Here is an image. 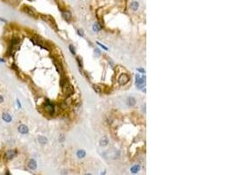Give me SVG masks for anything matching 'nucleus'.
I'll return each mask as SVG.
<instances>
[{
    "label": "nucleus",
    "instance_id": "nucleus-1",
    "mask_svg": "<svg viewBox=\"0 0 234 175\" xmlns=\"http://www.w3.org/2000/svg\"><path fill=\"white\" fill-rule=\"evenodd\" d=\"M21 11L23 12H25L26 14H27L28 16H30V17L33 18H38V13L35 12L32 7H30V6L23 5L22 8H21Z\"/></svg>",
    "mask_w": 234,
    "mask_h": 175
},
{
    "label": "nucleus",
    "instance_id": "nucleus-2",
    "mask_svg": "<svg viewBox=\"0 0 234 175\" xmlns=\"http://www.w3.org/2000/svg\"><path fill=\"white\" fill-rule=\"evenodd\" d=\"M61 88H62L63 94L66 95V96H70V95H72L73 94H74V88H73V86L69 82V81L66 82Z\"/></svg>",
    "mask_w": 234,
    "mask_h": 175
},
{
    "label": "nucleus",
    "instance_id": "nucleus-3",
    "mask_svg": "<svg viewBox=\"0 0 234 175\" xmlns=\"http://www.w3.org/2000/svg\"><path fill=\"white\" fill-rule=\"evenodd\" d=\"M44 109L47 113H49L50 115H53L55 113V106L54 104L50 102L49 100H46L44 103Z\"/></svg>",
    "mask_w": 234,
    "mask_h": 175
},
{
    "label": "nucleus",
    "instance_id": "nucleus-4",
    "mask_svg": "<svg viewBox=\"0 0 234 175\" xmlns=\"http://www.w3.org/2000/svg\"><path fill=\"white\" fill-rule=\"evenodd\" d=\"M135 82H136V85L137 87L139 88V89H142L143 87L145 86V84H146V77H141L139 74H137L135 76Z\"/></svg>",
    "mask_w": 234,
    "mask_h": 175
},
{
    "label": "nucleus",
    "instance_id": "nucleus-5",
    "mask_svg": "<svg viewBox=\"0 0 234 175\" xmlns=\"http://www.w3.org/2000/svg\"><path fill=\"white\" fill-rule=\"evenodd\" d=\"M41 16L44 20H46V22L49 24L50 26H52L53 28L55 29V30L57 29V26H56V23H55L54 18L51 17V16H48V15H41Z\"/></svg>",
    "mask_w": 234,
    "mask_h": 175
},
{
    "label": "nucleus",
    "instance_id": "nucleus-6",
    "mask_svg": "<svg viewBox=\"0 0 234 175\" xmlns=\"http://www.w3.org/2000/svg\"><path fill=\"white\" fill-rule=\"evenodd\" d=\"M129 81H130V77L126 74H122L119 78V82L120 85H125V84H127V82Z\"/></svg>",
    "mask_w": 234,
    "mask_h": 175
},
{
    "label": "nucleus",
    "instance_id": "nucleus-7",
    "mask_svg": "<svg viewBox=\"0 0 234 175\" xmlns=\"http://www.w3.org/2000/svg\"><path fill=\"white\" fill-rule=\"evenodd\" d=\"M16 154H17V151L16 150H9L5 153V158L7 160H11V159H12L16 156Z\"/></svg>",
    "mask_w": 234,
    "mask_h": 175
},
{
    "label": "nucleus",
    "instance_id": "nucleus-8",
    "mask_svg": "<svg viewBox=\"0 0 234 175\" xmlns=\"http://www.w3.org/2000/svg\"><path fill=\"white\" fill-rule=\"evenodd\" d=\"M27 166H28V168H30L31 170H35L37 168V162H36L33 158H31V159L28 161Z\"/></svg>",
    "mask_w": 234,
    "mask_h": 175
},
{
    "label": "nucleus",
    "instance_id": "nucleus-9",
    "mask_svg": "<svg viewBox=\"0 0 234 175\" xmlns=\"http://www.w3.org/2000/svg\"><path fill=\"white\" fill-rule=\"evenodd\" d=\"M18 131L20 132L21 134H27L29 131L28 128H27L25 124H21V125H19L18 128Z\"/></svg>",
    "mask_w": 234,
    "mask_h": 175
},
{
    "label": "nucleus",
    "instance_id": "nucleus-10",
    "mask_svg": "<svg viewBox=\"0 0 234 175\" xmlns=\"http://www.w3.org/2000/svg\"><path fill=\"white\" fill-rule=\"evenodd\" d=\"M62 17L64 18L65 20H67L68 22H69L72 16H71V13H70L69 11H64V12H62Z\"/></svg>",
    "mask_w": 234,
    "mask_h": 175
},
{
    "label": "nucleus",
    "instance_id": "nucleus-11",
    "mask_svg": "<svg viewBox=\"0 0 234 175\" xmlns=\"http://www.w3.org/2000/svg\"><path fill=\"white\" fill-rule=\"evenodd\" d=\"M126 103H127L128 106H134L136 104V100L135 98L132 97V96H129L126 100Z\"/></svg>",
    "mask_w": 234,
    "mask_h": 175
},
{
    "label": "nucleus",
    "instance_id": "nucleus-12",
    "mask_svg": "<svg viewBox=\"0 0 234 175\" xmlns=\"http://www.w3.org/2000/svg\"><path fill=\"white\" fill-rule=\"evenodd\" d=\"M54 63H55V67H56V69H57V71L59 72V74H62V66H61V64L57 61V60H54Z\"/></svg>",
    "mask_w": 234,
    "mask_h": 175
},
{
    "label": "nucleus",
    "instance_id": "nucleus-13",
    "mask_svg": "<svg viewBox=\"0 0 234 175\" xmlns=\"http://www.w3.org/2000/svg\"><path fill=\"white\" fill-rule=\"evenodd\" d=\"M99 143H100V145H101V146H106L107 144H109V139H108L106 137H103V138L100 139Z\"/></svg>",
    "mask_w": 234,
    "mask_h": 175
},
{
    "label": "nucleus",
    "instance_id": "nucleus-14",
    "mask_svg": "<svg viewBox=\"0 0 234 175\" xmlns=\"http://www.w3.org/2000/svg\"><path fill=\"white\" fill-rule=\"evenodd\" d=\"M139 4L138 2H132L130 4V8L133 10V11H137L138 9H139Z\"/></svg>",
    "mask_w": 234,
    "mask_h": 175
},
{
    "label": "nucleus",
    "instance_id": "nucleus-15",
    "mask_svg": "<svg viewBox=\"0 0 234 175\" xmlns=\"http://www.w3.org/2000/svg\"><path fill=\"white\" fill-rule=\"evenodd\" d=\"M38 141H39V143L41 144H47V138L46 137H43V136L39 137L38 138Z\"/></svg>",
    "mask_w": 234,
    "mask_h": 175
},
{
    "label": "nucleus",
    "instance_id": "nucleus-16",
    "mask_svg": "<svg viewBox=\"0 0 234 175\" xmlns=\"http://www.w3.org/2000/svg\"><path fill=\"white\" fill-rule=\"evenodd\" d=\"M76 155H77V157L79 158H83L85 157V155H86V152L83 150H79L76 152Z\"/></svg>",
    "mask_w": 234,
    "mask_h": 175
},
{
    "label": "nucleus",
    "instance_id": "nucleus-17",
    "mask_svg": "<svg viewBox=\"0 0 234 175\" xmlns=\"http://www.w3.org/2000/svg\"><path fill=\"white\" fill-rule=\"evenodd\" d=\"M2 117H3L4 120L5 121V122H7V123H10V122L12 121V117L9 115L8 113H3V116H2Z\"/></svg>",
    "mask_w": 234,
    "mask_h": 175
},
{
    "label": "nucleus",
    "instance_id": "nucleus-18",
    "mask_svg": "<svg viewBox=\"0 0 234 175\" xmlns=\"http://www.w3.org/2000/svg\"><path fill=\"white\" fill-rule=\"evenodd\" d=\"M139 170H140V166L139 165H136L134 166H133L131 168V172H133V173H137L138 172H139Z\"/></svg>",
    "mask_w": 234,
    "mask_h": 175
},
{
    "label": "nucleus",
    "instance_id": "nucleus-19",
    "mask_svg": "<svg viewBox=\"0 0 234 175\" xmlns=\"http://www.w3.org/2000/svg\"><path fill=\"white\" fill-rule=\"evenodd\" d=\"M101 29H102V26H100L98 23H95L93 25V30H94L95 32H99Z\"/></svg>",
    "mask_w": 234,
    "mask_h": 175
},
{
    "label": "nucleus",
    "instance_id": "nucleus-20",
    "mask_svg": "<svg viewBox=\"0 0 234 175\" xmlns=\"http://www.w3.org/2000/svg\"><path fill=\"white\" fill-rule=\"evenodd\" d=\"M69 81H68V79H67V77L66 76H64V75H62L61 77V81H60V83H61V86L62 87L64 85V84L66 83V82H68Z\"/></svg>",
    "mask_w": 234,
    "mask_h": 175
},
{
    "label": "nucleus",
    "instance_id": "nucleus-21",
    "mask_svg": "<svg viewBox=\"0 0 234 175\" xmlns=\"http://www.w3.org/2000/svg\"><path fill=\"white\" fill-rule=\"evenodd\" d=\"M93 89L95 90L96 93H101V88H99L98 86H96V85H93Z\"/></svg>",
    "mask_w": 234,
    "mask_h": 175
},
{
    "label": "nucleus",
    "instance_id": "nucleus-22",
    "mask_svg": "<svg viewBox=\"0 0 234 175\" xmlns=\"http://www.w3.org/2000/svg\"><path fill=\"white\" fill-rule=\"evenodd\" d=\"M77 62H78V66H79V67L82 68V67H83V60H82L81 57L77 58Z\"/></svg>",
    "mask_w": 234,
    "mask_h": 175
},
{
    "label": "nucleus",
    "instance_id": "nucleus-23",
    "mask_svg": "<svg viewBox=\"0 0 234 175\" xmlns=\"http://www.w3.org/2000/svg\"><path fill=\"white\" fill-rule=\"evenodd\" d=\"M69 50L72 54H75V48L73 45H69Z\"/></svg>",
    "mask_w": 234,
    "mask_h": 175
},
{
    "label": "nucleus",
    "instance_id": "nucleus-24",
    "mask_svg": "<svg viewBox=\"0 0 234 175\" xmlns=\"http://www.w3.org/2000/svg\"><path fill=\"white\" fill-rule=\"evenodd\" d=\"M77 32H78V35H80L81 37H83L84 36V32H83V29H79L77 31Z\"/></svg>",
    "mask_w": 234,
    "mask_h": 175
},
{
    "label": "nucleus",
    "instance_id": "nucleus-25",
    "mask_svg": "<svg viewBox=\"0 0 234 175\" xmlns=\"http://www.w3.org/2000/svg\"><path fill=\"white\" fill-rule=\"evenodd\" d=\"M10 2H11L12 4H18L20 2V0H10Z\"/></svg>",
    "mask_w": 234,
    "mask_h": 175
},
{
    "label": "nucleus",
    "instance_id": "nucleus-26",
    "mask_svg": "<svg viewBox=\"0 0 234 175\" xmlns=\"http://www.w3.org/2000/svg\"><path fill=\"white\" fill-rule=\"evenodd\" d=\"M64 139H65V138H64V135H63V134H61V137H60V138H59V141H60V142H63Z\"/></svg>",
    "mask_w": 234,
    "mask_h": 175
},
{
    "label": "nucleus",
    "instance_id": "nucleus-27",
    "mask_svg": "<svg viewBox=\"0 0 234 175\" xmlns=\"http://www.w3.org/2000/svg\"><path fill=\"white\" fill-rule=\"evenodd\" d=\"M95 52H96V55H100V54H101V52H100V50H99V49H97V48L95 49Z\"/></svg>",
    "mask_w": 234,
    "mask_h": 175
},
{
    "label": "nucleus",
    "instance_id": "nucleus-28",
    "mask_svg": "<svg viewBox=\"0 0 234 175\" xmlns=\"http://www.w3.org/2000/svg\"><path fill=\"white\" fill-rule=\"evenodd\" d=\"M97 44H98L99 46H101L102 48H104V50H107V49H108V48H107V47H105V46H104V45H103V44H100V43H99V42H97Z\"/></svg>",
    "mask_w": 234,
    "mask_h": 175
},
{
    "label": "nucleus",
    "instance_id": "nucleus-29",
    "mask_svg": "<svg viewBox=\"0 0 234 175\" xmlns=\"http://www.w3.org/2000/svg\"><path fill=\"white\" fill-rule=\"evenodd\" d=\"M3 102H4L3 96H2V95H0V103H3Z\"/></svg>",
    "mask_w": 234,
    "mask_h": 175
},
{
    "label": "nucleus",
    "instance_id": "nucleus-30",
    "mask_svg": "<svg viewBox=\"0 0 234 175\" xmlns=\"http://www.w3.org/2000/svg\"><path fill=\"white\" fill-rule=\"evenodd\" d=\"M138 70H139V72H141V73H145V70L143 68H139Z\"/></svg>",
    "mask_w": 234,
    "mask_h": 175
},
{
    "label": "nucleus",
    "instance_id": "nucleus-31",
    "mask_svg": "<svg viewBox=\"0 0 234 175\" xmlns=\"http://www.w3.org/2000/svg\"><path fill=\"white\" fill-rule=\"evenodd\" d=\"M105 174H106V171H104V172H102V173H101V174H100V175H105Z\"/></svg>",
    "mask_w": 234,
    "mask_h": 175
},
{
    "label": "nucleus",
    "instance_id": "nucleus-32",
    "mask_svg": "<svg viewBox=\"0 0 234 175\" xmlns=\"http://www.w3.org/2000/svg\"><path fill=\"white\" fill-rule=\"evenodd\" d=\"M5 175H11V173H10V172H9V171H7V172H6V173H5Z\"/></svg>",
    "mask_w": 234,
    "mask_h": 175
},
{
    "label": "nucleus",
    "instance_id": "nucleus-33",
    "mask_svg": "<svg viewBox=\"0 0 234 175\" xmlns=\"http://www.w3.org/2000/svg\"><path fill=\"white\" fill-rule=\"evenodd\" d=\"M85 175H91V174H90V173H86Z\"/></svg>",
    "mask_w": 234,
    "mask_h": 175
}]
</instances>
